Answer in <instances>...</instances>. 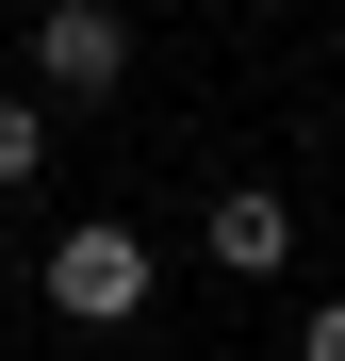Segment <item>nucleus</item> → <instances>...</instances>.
<instances>
[{"label": "nucleus", "mask_w": 345, "mask_h": 361, "mask_svg": "<svg viewBox=\"0 0 345 361\" xmlns=\"http://www.w3.org/2000/svg\"><path fill=\"white\" fill-rule=\"evenodd\" d=\"M33 180H49V99L0 82V197H33Z\"/></svg>", "instance_id": "20e7f679"}, {"label": "nucleus", "mask_w": 345, "mask_h": 361, "mask_svg": "<svg viewBox=\"0 0 345 361\" xmlns=\"http://www.w3.org/2000/svg\"><path fill=\"white\" fill-rule=\"evenodd\" d=\"M148 295H164V247H148L132 214H83V230H49V312H66V329H132Z\"/></svg>", "instance_id": "f257e3e1"}, {"label": "nucleus", "mask_w": 345, "mask_h": 361, "mask_svg": "<svg viewBox=\"0 0 345 361\" xmlns=\"http://www.w3.org/2000/svg\"><path fill=\"white\" fill-rule=\"evenodd\" d=\"M33 99H132V17L115 0H49L33 17Z\"/></svg>", "instance_id": "f03ea898"}, {"label": "nucleus", "mask_w": 345, "mask_h": 361, "mask_svg": "<svg viewBox=\"0 0 345 361\" xmlns=\"http://www.w3.org/2000/svg\"><path fill=\"white\" fill-rule=\"evenodd\" d=\"M198 247H214L230 279H279V263H296V197H263V180H230V197L198 214Z\"/></svg>", "instance_id": "7ed1b4c3"}, {"label": "nucleus", "mask_w": 345, "mask_h": 361, "mask_svg": "<svg viewBox=\"0 0 345 361\" xmlns=\"http://www.w3.org/2000/svg\"><path fill=\"white\" fill-rule=\"evenodd\" d=\"M296 361H345V295H329V312H313V329H296Z\"/></svg>", "instance_id": "39448f33"}]
</instances>
